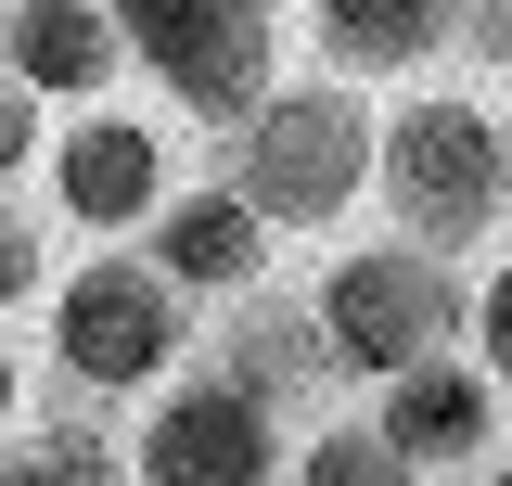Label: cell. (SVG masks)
<instances>
[{"label":"cell","instance_id":"6da1fadb","mask_svg":"<svg viewBox=\"0 0 512 486\" xmlns=\"http://www.w3.org/2000/svg\"><path fill=\"white\" fill-rule=\"evenodd\" d=\"M372 167H384V116L359 103V77H282L231 154V180L269 231H333L346 205H372Z\"/></svg>","mask_w":512,"mask_h":486},{"label":"cell","instance_id":"7a4b0ae2","mask_svg":"<svg viewBox=\"0 0 512 486\" xmlns=\"http://www.w3.org/2000/svg\"><path fill=\"white\" fill-rule=\"evenodd\" d=\"M308 307H320V333H333V359L372 371V384H397V371H423V359H461V333H474V282L448 269L436 243H410V231L333 243Z\"/></svg>","mask_w":512,"mask_h":486},{"label":"cell","instance_id":"3957f363","mask_svg":"<svg viewBox=\"0 0 512 486\" xmlns=\"http://www.w3.org/2000/svg\"><path fill=\"white\" fill-rule=\"evenodd\" d=\"M384 231L436 243V256H461V243H487L512 218V167H500V116L474 103V90H410L397 116H384Z\"/></svg>","mask_w":512,"mask_h":486},{"label":"cell","instance_id":"277c9868","mask_svg":"<svg viewBox=\"0 0 512 486\" xmlns=\"http://www.w3.org/2000/svg\"><path fill=\"white\" fill-rule=\"evenodd\" d=\"M52 359L77 397H141V384H180L192 359V295L154 256H90L52 282Z\"/></svg>","mask_w":512,"mask_h":486},{"label":"cell","instance_id":"5b68a950","mask_svg":"<svg viewBox=\"0 0 512 486\" xmlns=\"http://www.w3.org/2000/svg\"><path fill=\"white\" fill-rule=\"evenodd\" d=\"M128 52L154 64V90L205 128H244L282 90V13L269 0H154L128 13Z\"/></svg>","mask_w":512,"mask_h":486},{"label":"cell","instance_id":"8992f818","mask_svg":"<svg viewBox=\"0 0 512 486\" xmlns=\"http://www.w3.org/2000/svg\"><path fill=\"white\" fill-rule=\"evenodd\" d=\"M282 410L231 384V371L205 359L180 384H154V410H141V448H128V474L141 486H282Z\"/></svg>","mask_w":512,"mask_h":486},{"label":"cell","instance_id":"52a82bcc","mask_svg":"<svg viewBox=\"0 0 512 486\" xmlns=\"http://www.w3.org/2000/svg\"><path fill=\"white\" fill-rule=\"evenodd\" d=\"M167 192H180V154H167V128L116 116V103H90V116L52 141V205L77 218V231H154L167 218Z\"/></svg>","mask_w":512,"mask_h":486},{"label":"cell","instance_id":"ba28073f","mask_svg":"<svg viewBox=\"0 0 512 486\" xmlns=\"http://www.w3.org/2000/svg\"><path fill=\"white\" fill-rule=\"evenodd\" d=\"M372 423H384V448H397L410 474L500 461V371L487 359H423V371H397V384L372 397Z\"/></svg>","mask_w":512,"mask_h":486},{"label":"cell","instance_id":"9c48e42d","mask_svg":"<svg viewBox=\"0 0 512 486\" xmlns=\"http://www.w3.org/2000/svg\"><path fill=\"white\" fill-rule=\"evenodd\" d=\"M0 64L52 103H103L128 64V26L116 0H0Z\"/></svg>","mask_w":512,"mask_h":486},{"label":"cell","instance_id":"30bf717a","mask_svg":"<svg viewBox=\"0 0 512 486\" xmlns=\"http://www.w3.org/2000/svg\"><path fill=\"white\" fill-rule=\"evenodd\" d=\"M269 218L244 205V180H205V192H167V218H154V269L180 282V295H256L269 282Z\"/></svg>","mask_w":512,"mask_h":486},{"label":"cell","instance_id":"8fae6325","mask_svg":"<svg viewBox=\"0 0 512 486\" xmlns=\"http://www.w3.org/2000/svg\"><path fill=\"white\" fill-rule=\"evenodd\" d=\"M218 371L256 384L269 410H308L346 359H333V333H320L308 295H269V282H256V295H231V320H218Z\"/></svg>","mask_w":512,"mask_h":486},{"label":"cell","instance_id":"7c38bea8","mask_svg":"<svg viewBox=\"0 0 512 486\" xmlns=\"http://www.w3.org/2000/svg\"><path fill=\"white\" fill-rule=\"evenodd\" d=\"M474 0H308V39H320V77H410L461 39Z\"/></svg>","mask_w":512,"mask_h":486},{"label":"cell","instance_id":"4fadbf2b","mask_svg":"<svg viewBox=\"0 0 512 486\" xmlns=\"http://www.w3.org/2000/svg\"><path fill=\"white\" fill-rule=\"evenodd\" d=\"M282 486H423L397 448H384V423L359 410V423H308V448L282 461Z\"/></svg>","mask_w":512,"mask_h":486},{"label":"cell","instance_id":"5bb4252c","mask_svg":"<svg viewBox=\"0 0 512 486\" xmlns=\"http://www.w3.org/2000/svg\"><path fill=\"white\" fill-rule=\"evenodd\" d=\"M90 474H116L90 423H52L39 448H0V486H90Z\"/></svg>","mask_w":512,"mask_h":486},{"label":"cell","instance_id":"9a60e30c","mask_svg":"<svg viewBox=\"0 0 512 486\" xmlns=\"http://www.w3.org/2000/svg\"><path fill=\"white\" fill-rule=\"evenodd\" d=\"M39 103H52V90H26V77L0 64V192H13L26 167H39V154H52V128H39Z\"/></svg>","mask_w":512,"mask_h":486},{"label":"cell","instance_id":"2e32d148","mask_svg":"<svg viewBox=\"0 0 512 486\" xmlns=\"http://www.w3.org/2000/svg\"><path fill=\"white\" fill-rule=\"evenodd\" d=\"M474 359L500 371V397H512V256L487 269V282H474Z\"/></svg>","mask_w":512,"mask_h":486},{"label":"cell","instance_id":"e0dca14e","mask_svg":"<svg viewBox=\"0 0 512 486\" xmlns=\"http://www.w3.org/2000/svg\"><path fill=\"white\" fill-rule=\"evenodd\" d=\"M26 295H39V231L0 205V307H26Z\"/></svg>","mask_w":512,"mask_h":486},{"label":"cell","instance_id":"ac0fdd59","mask_svg":"<svg viewBox=\"0 0 512 486\" xmlns=\"http://www.w3.org/2000/svg\"><path fill=\"white\" fill-rule=\"evenodd\" d=\"M461 39H474L487 64H512V0H474V13H461Z\"/></svg>","mask_w":512,"mask_h":486},{"label":"cell","instance_id":"d6986e66","mask_svg":"<svg viewBox=\"0 0 512 486\" xmlns=\"http://www.w3.org/2000/svg\"><path fill=\"white\" fill-rule=\"evenodd\" d=\"M13 410H26V371H13V346H0V423H13Z\"/></svg>","mask_w":512,"mask_h":486},{"label":"cell","instance_id":"ffe728a7","mask_svg":"<svg viewBox=\"0 0 512 486\" xmlns=\"http://www.w3.org/2000/svg\"><path fill=\"white\" fill-rule=\"evenodd\" d=\"M487 486H512V448H500V461H487Z\"/></svg>","mask_w":512,"mask_h":486},{"label":"cell","instance_id":"44dd1931","mask_svg":"<svg viewBox=\"0 0 512 486\" xmlns=\"http://www.w3.org/2000/svg\"><path fill=\"white\" fill-rule=\"evenodd\" d=\"M500 167H512V116H500Z\"/></svg>","mask_w":512,"mask_h":486},{"label":"cell","instance_id":"7402d4cb","mask_svg":"<svg viewBox=\"0 0 512 486\" xmlns=\"http://www.w3.org/2000/svg\"><path fill=\"white\" fill-rule=\"evenodd\" d=\"M116 13H154V0H116Z\"/></svg>","mask_w":512,"mask_h":486},{"label":"cell","instance_id":"603a6c76","mask_svg":"<svg viewBox=\"0 0 512 486\" xmlns=\"http://www.w3.org/2000/svg\"><path fill=\"white\" fill-rule=\"evenodd\" d=\"M269 13H282V0H269Z\"/></svg>","mask_w":512,"mask_h":486}]
</instances>
